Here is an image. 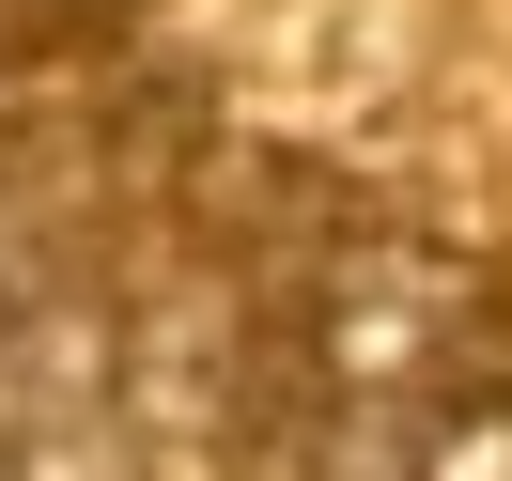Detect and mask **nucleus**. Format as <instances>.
Masks as SVG:
<instances>
[{
  "label": "nucleus",
  "instance_id": "nucleus-1",
  "mask_svg": "<svg viewBox=\"0 0 512 481\" xmlns=\"http://www.w3.org/2000/svg\"><path fill=\"white\" fill-rule=\"evenodd\" d=\"M125 16H140V0H16V32H32V47H109Z\"/></svg>",
  "mask_w": 512,
  "mask_h": 481
},
{
  "label": "nucleus",
  "instance_id": "nucleus-2",
  "mask_svg": "<svg viewBox=\"0 0 512 481\" xmlns=\"http://www.w3.org/2000/svg\"><path fill=\"white\" fill-rule=\"evenodd\" d=\"M0 481H16V450H0Z\"/></svg>",
  "mask_w": 512,
  "mask_h": 481
}]
</instances>
